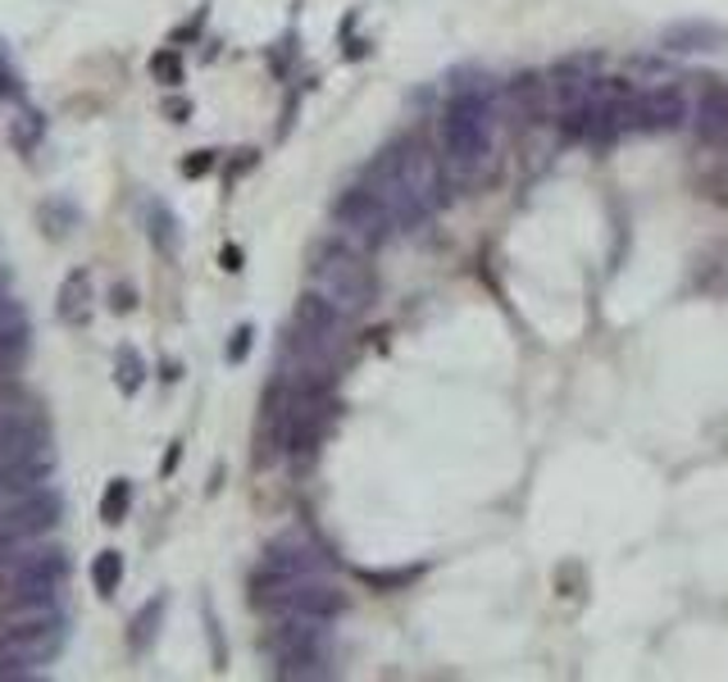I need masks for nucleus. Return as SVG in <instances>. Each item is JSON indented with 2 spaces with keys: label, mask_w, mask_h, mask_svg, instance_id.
Segmentation results:
<instances>
[{
  "label": "nucleus",
  "mask_w": 728,
  "mask_h": 682,
  "mask_svg": "<svg viewBox=\"0 0 728 682\" xmlns=\"http://www.w3.org/2000/svg\"><path fill=\"white\" fill-rule=\"evenodd\" d=\"M497 146V91L488 87V78H469L455 73L446 105H442V160L446 173H455L460 182H474L482 173V164L492 160Z\"/></svg>",
  "instance_id": "1"
},
{
  "label": "nucleus",
  "mask_w": 728,
  "mask_h": 682,
  "mask_svg": "<svg viewBox=\"0 0 728 682\" xmlns=\"http://www.w3.org/2000/svg\"><path fill=\"white\" fill-rule=\"evenodd\" d=\"M69 555L50 537L0 542V601L19 596H65Z\"/></svg>",
  "instance_id": "2"
},
{
  "label": "nucleus",
  "mask_w": 728,
  "mask_h": 682,
  "mask_svg": "<svg viewBox=\"0 0 728 682\" xmlns=\"http://www.w3.org/2000/svg\"><path fill=\"white\" fill-rule=\"evenodd\" d=\"M332 618L319 614H278L269 633L273 673L278 678H332Z\"/></svg>",
  "instance_id": "3"
},
{
  "label": "nucleus",
  "mask_w": 728,
  "mask_h": 682,
  "mask_svg": "<svg viewBox=\"0 0 728 682\" xmlns=\"http://www.w3.org/2000/svg\"><path fill=\"white\" fill-rule=\"evenodd\" d=\"M310 287L319 296H328L342 315L355 319L374 305L378 277H374L369 264H364V251H355V246H346V241H328L310 255Z\"/></svg>",
  "instance_id": "4"
},
{
  "label": "nucleus",
  "mask_w": 728,
  "mask_h": 682,
  "mask_svg": "<svg viewBox=\"0 0 728 682\" xmlns=\"http://www.w3.org/2000/svg\"><path fill=\"white\" fill-rule=\"evenodd\" d=\"M251 605L264 614H319V618H338L346 610V596L323 578H287V573H269L255 569L251 578Z\"/></svg>",
  "instance_id": "5"
},
{
  "label": "nucleus",
  "mask_w": 728,
  "mask_h": 682,
  "mask_svg": "<svg viewBox=\"0 0 728 682\" xmlns=\"http://www.w3.org/2000/svg\"><path fill=\"white\" fill-rule=\"evenodd\" d=\"M332 219H338L342 241L355 246V251H374V246H383L391 232H397V219L383 209V201L364 187V182L338 196V205H332Z\"/></svg>",
  "instance_id": "6"
},
{
  "label": "nucleus",
  "mask_w": 728,
  "mask_h": 682,
  "mask_svg": "<svg viewBox=\"0 0 728 682\" xmlns=\"http://www.w3.org/2000/svg\"><path fill=\"white\" fill-rule=\"evenodd\" d=\"M387 160L397 164V173H401V182L414 192V201L429 209V219L442 209V201H446V169H442V155H433L423 141H414V137H401V141H391L387 146Z\"/></svg>",
  "instance_id": "7"
},
{
  "label": "nucleus",
  "mask_w": 728,
  "mask_h": 682,
  "mask_svg": "<svg viewBox=\"0 0 728 682\" xmlns=\"http://www.w3.org/2000/svg\"><path fill=\"white\" fill-rule=\"evenodd\" d=\"M69 624H0V656H10L23 678H37L59 650H65Z\"/></svg>",
  "instance_id": "8"
},
{
  "label": "nucleus",
  "mask_w": 728,
  "mask_h": 682,
  "mask_svg": "<svg viewBox=\"0 0 728 682\" xmlns=\"http://www.w3.org/2000/svg\"><path fill=\"white\" fill-rule=\"evenodd\" d=\"M65 519V501H59L55 487H42L23 501L0 505V542H23V537H50Z\"/></svg>",
  "instance_id": "9"
},
{
  "label": "nucleus",
  "mask_w": 728,
  "mask_h": 682,
  "mask_svg": "<svg viewBox=\"0 0 728 682\" xmlns=\"http://www.w3.org/2000/svg\"><path fill=\"white\" fill-rule=\"evenodd\" d=\"M364 187H369L378 201H383V209L397 219V228H419L423 219H429V209H423L419 201H414V192L401 182V173H397V164L387 160V150L378 155V160L364 169Z\"/></svg>",
  "instance_id": "10"
},
{
  "label": "nucleus",
  "mask_w": 728,
  "mask_h": 682,
  "mask_svg": "<svg viewBox=\"0 0 728 682\" xmlns=\"http://www.w3.org/2000/svg\"><path fill=\"white\" fill-rule=\"evenodd\" d=\"M692 123V105L679 82H660L637 96V133H679Z\"/></svg>",
  "instance_id": "11"
},
{
  "label": "nucleus",
  "mask_w": 728,
  "mask_h": 682,
  "mask_svg": "<svg viewBox=\"0 0 728 682\" xmlns=\"http://www.w3.org/2000/svg\"><path fill=\"white\" fill-rule=\"evenodd\" d=\"M260 569L269 573H287V578H323V555L315 542H306L300 533H283L264 546Z\"/></svg>",
  "instance_id": "12"
},
{
  "label": "nucleus",
  "mask_w": 728,
  "mask_h": 682,
  "mask_svg": "<svg viewBox=\"0 0 728 682\" xmlns=\"http://www.w3.org/2000/svg\"><path fill=\"white\" fill-rule=\"evenodd\" d=\"M692 133L706 146L728 141V78H702L692 105Z\"/></svg>",
  "instance_id": "13"
},
{
  "label": "nucleus",
  "mask_w": 728,
  "mask_h": 682,
  "mask_svg": "<svg viewBox=\"0 0 728 682\" xmlns=\"http://www.w3.org/2000/svg\"><path fill=\"white\" fill-rule=\"evenodd\" d=\"M346 323H351V315H342V309L332 305L328 296H319L315 287L300 292V300L292 309V328L310 332V337H323V341H332V346H346Z\"/></svg>",
  "instance_id": "14"
},
{
  "label": "nucleus",
  "mask_w": 728,
  "mask_h": 682,
  "mask_svg": "<svg viewBox=\"0 0 728 682\" xmlns=\"http://www.w3.org/2000/svg\"><path fill=\"white\" fill-rule=\"evenodd\" d=\"M660 46L674 55H696V50H724L728 46V27L715 19H679L660 27Z\"/></svg>",
  "instance_id": "15"
},
{
  "label": "nucleus",
  "mask_w": 728,
  "mask_h": 682,
  "mask_svg": "<svg viewBox=\"0 0 728 682\" xmlns=\"http://www.w3.org/2000/svg\"><path fill=\"white\" fill-rule=\"evenodd\" d=\"M50 478H55V451L27 455L19 464H0V505H5V501H23V496L50 487Z\"/></svg>",
  "instance_id": "16"
},
{
  "label": "nucleus",
  "mask_w": 728,
  "mask_h": 682,
  "mask_svg": "<svg viewBox=\"0 0 728 682\" xmlns=\"http://www.w3.org/2000/svg\"><path fill=\"white\" fill-rule=\"evenodd\" d=\"M91 300H96L91 273H87V269H69V273H65V283H59V296H55L59 319L73 323V328H87V319H91Z\"/></svg>",
  "instance_id": "17"
},
{
  "label": "nucleus",
  "mask_w": 728,
  "mask_h": 682,
  "mask_svg": "<svg viewBox=\"0 0 728 682\" xmlns=\"http://www.w3.org/2000/svg\"><path fill=\"white\" fill-rule=\"evenodd\" d=\"M141 219H146V237H150V246L164 255V260H173L178 251H182V228H178V214L160 201V196H150L146 205H141Z\"/></svg>",
  "instance_id": "18"
},
{
  "label": "nucleus",
  "mask_w": 728,
  "mask_h": 682,
  "mask_svg": "<svg viewBox=\"0 0 728 682\" xmlns=\"http://www.w3.org/2000/svg\"><path fill=\"white\" fill-rule=\"evenodd\" d=\"M510 101L520 105V114L528 123L551 118V87H546V73H520L510 82Z\"/></svg>",
  "instance_id": "19"
},
{
  "label": "nucleus",
  "mask_w": 728,
  "mask_h": 682,
  "mask_svg": "<svg viewBox=\"0 0 728 682\" xmlns=\"http://www.w3.org/2000/svg\"><path fill=\"white\" fill-rule=\"evenodd\" d=\"M114 383H118V391H124V396H137V391H141V383H146V360H141L137 346H118V351H114Z\"/></svg>",
  "instance_id": "20"
},
{
  "label": "nucleus",
  "mask_w": 728,
  "mask_h": 682,
  "mask_svg": "<svg viewBox=\"0 0 728 682\" xmlns=\"http://www.w3.org/2000/svg\"><path fill=\"white\" fill-rule=\"evenodd\" d=\"M37 219H42V228H46V237H69L78 224H82V214L73 209V201H42L37 205Z\"/></svg>",
  "instance_id": "21"
},
{
  "label": "nucleus",
  "mask_w": 728,
  "mask_h": 682,
  "mask_svg": "<svg viewBox=\"0 0 728 682\" xmlns=\"http://www.w3.org/2000/svg\"><path fill=\"white\" fill-rule=\"evenodd\" d=\"M423 578V565H401V569H360V582L374 592H406L410 582Z\"/></svg>",
  "instance_id": "22"
},
{
  "label": "nucleus",
  "mask_w": 728,
  "mask_h": 682,
  "mask_svg": "<svg viewBox=\"0 0 728 682\" xmlns=\"http://www.w3.org/2000/svg\"><path fill=\"white\" fill-rule=\"evenodd\" d=\"M91 587H96L101 596H114L118 587H124V555H118V550H101L96 560H91Z\"/></svg>",
  "instance_id": "23"
},
{
  "label": "nucleus",
  "mask_w": 728,
  "mask_h": 682,
  "mask_svg": "<svg viewBox=\"0 0 728 682\" xmlns=\"http://www.w3.org/2000/svg\"><path fill=\"white\" fill-rule=\"evenodd\" d=\"M150 78H156L160 87H182V82H187L182 50H178V46H160L156 55H150Z\"/></svg>",
  "instance_id": "24"
},
{
  "label": "nucleus",
  "mask_w": 728,
  "mask_h": 682,
  "mask_svg": "<svg viewBox=\"0 0 728 682\" xmlns=\"http://www.w3.org/2000/svg\"><path fill=\"white\" fill-rule=\"evenodd\" d=\"M160 618H164V596H156L150 605H141V610H137V618H133V633H128L133 650H146L150 641H156V633H160Z\"/></svg>",
  "instance_id": "25"
},
{
  "label": "nucleus",
  "mask_w": 728,
  "mask_h": 682,
  "mask_svg": "<svg viewBox=\"0 0 728 682\" xmlns=\"http://www.w3.org/2000/svg\"><path fill=\"white\" fill-rule=\"evenodd\" d=\"M42 133H46L42 110H23V114L10 123V141H14V150H23V155H33V150H37Z\"/></svg>",
  "instance_id": "26"
},
{
  "label": "nucleus",
  "mask_w": 728,
  "mask_h": 682,
  "mask_svg": "<svg viewBox=\"0 0 728 682\" xmlns=\"http://www.w3.org/2000/svg\"><path fill=\"white\" fill-rule=\"evenodd\" d=\"M128 510H133V482L128 478H114L105 487V496H101V519L105 523H124Z\"/></svg>",
  "instance_id": "27"
},
{
  "label": "nucleus",
  "mask_w": 728,
  "mask_h": 682,
  "mask_svg": "<svg viewBox=\"0 0 728 682\" xmlns=\"http://www.w3.org/2000/svg\"><path fill=\"white\" fill-rule=\"evenodd\" d=\"M0 96L14 101V105H23V78H19V69H14L5 42H0Z\"/></svg>",
  "instance_id": "28"
},
{
  "label": "nucleus",
  "mask_w": 728,
  "mask_h": 682,
  "mask_svg": "<svg viewBox=\"0 0 728 682\" xmlns=\"http://www.w3.org/2000/svg\"><path fill=\"white\" fill-rule=\"evenodd\" d=\"M215 164H219V155H215V150H192V155H187V160H182L178 169H182V178H205V173L215 169Z\"/></svg>",
  "instance_id": "29"
},
{
  "label": "nucleus",
  "mask_w": 728,
  "mask_h": 682,
  "mask_svg": "<svg viewBox=\"0 0 728 682\" xmlns=\"http://www.w3.org/2000/svg\"><path fill=\"white\" fill-rule=\"evenodd\" d=\"M251 341H255V328L251 323H241L237 332H232V341H228V364H241L251 355Z\"/></svg>",
  "instance_id": "30"
},
{
  "label": "nucleus",
  "mask_w": 728,
  "mask_h": 682,
  "mask_svg": "<svg viewBox=\"0 0 728 682\" xmlns=\"http://www.w3.org/2000/svg\"><path fill=\"white\" fill-rule=\"evenodd\" d=\"M110 305H114V309H118V315H128V309H133V305H137V292H133V287H128V283H118V287H114V292H110Z\"/></svg>",
  "instance_id": "31"
},
{
  "label": "nucleus",
  "mask_w": 728,
  "mask_h": 682,
  "mask_svg": "<svg viewBox=\"0 0 728 682\" xmlns=\"http://www.w3.org/2000/svg\"><path fill=\"white\" fill-rule=\"evenodd\" d=\"M219 264H224L228 273H241V246H232V241H228L224 251H219Z\"/></svg>",
  "instance_id": "32"
},
{
  "label": "nucleus",
  "mask_w": 728,
  "mask_h": 682,
  "mask_svg": "<svg viewBox=\"0 0 728 682\" xmlns=\"http://www.w3.org/2000/svg\"><path fill=\"white\" fill-rule=\"evenodd\" d=\"M164 110H169V118H173V123H182V118L192 114V105H187V101H169Z\"/></svg>",
  "instance_id": "33"
},
{
  "label": "nucleus",
  "mask_w": 728,
  "mask_h": 682,
  "mask_svg": "<svg viewBox=\"0 0 728 682\" xmlns=\"http://www.w3.org/2000/svg\"><path fill=\"white\" fill-rule=\"evenodd\" d=\"M178 455H182V442H173V446H169V455H164V474H173V469H178Z\"/></svg>",
  "instance_id": "34"
},
{
  "label": "nucleus",
  "mask_w": 728,
  "mask_h": 682,
  "mask_svg": "<svg viewBox=\"0 0 728 682\" xmlns=\"http://www.w3.org/2000/svg\"><path fill=\"white\" fill-rule=\"evenodd\" d=\"M0 277H5V273H0Z\"/></svg>",
  "instance_id": "35"
}]
</instances>
